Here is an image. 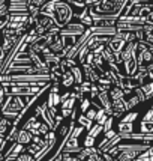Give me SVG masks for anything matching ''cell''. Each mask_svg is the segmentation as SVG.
<instances>
[{"label":"cell","mask_w":153,"mask_h":161,"mask_svg":"<svg viewBox=\"0 0 153 161\" xmlns=\"http://www.w3.org/2000/svg\"><path fill=\"white\" fill-rule=\"evenodd\" d=\"M62 161H63V160H62Z\"/></svg>","instance_id":"16"},{"label":"cell","mask_w":153,"mask_h":161,"mask_svg":"<svg viewBox=\"0 0 153 161\" xmlns=\"http://www.w3.org/2000/svg\"><path fill=\"white\" fill-rule=\"evenodd\" d=\"M9 5L11 0H0V15L9 14Z\"/></svg>","instance_id":"9"},{"label":"cell","mask_w":153,"mask_h":161,"mask_svg":"<svg viewBox=\"0 0 153 161\" xmlns=\"http://www.w3.org/2000/svg\"><path fill=\"white\" fill-rule=\"evenodd\" d=\"M137 131L144 134H153V120H143L140 119L137 124Z\"/></svg>","instance_id":"6"},{"label":"cell","mask_w":153,"mask_h":161,"mask_svg":"<svg viewBox=\"0 0 153 161\" xmlns=\"http://www.w3.org/2000/svg\"><path fill=\"white\" fill-rule=\"evenodd\" d=\"M32 140H33V134L30 133L29 130H26V128H18V133H17V143L18 145H21V146L27 147L30 143H32Z\"/></svg>","instance_id":"3"},{"label":"cell","mask_w":153,"mask_h":161,"mask_svg":"<svg viewBox=\"0 0 153 161\" xmlns=\"http://www.w3.org/2000/svg\"><path fill=\"white\" fill-rule=\"evenodd\" d=\"M150 107H153V101H150Z\"/></svg>","instance_id":"15"},{"label":"cell","mask_w":153,"mask_h":161,"mask_svg":"<svg viewBox=\"0 0 153 161\" xmlns=\"http://www.w3.org/2000/svg\"><path fill=\"white\" fill-rule=\"evenodd\" d=\"M66 2H68V3H69L71 6L74 8V12H75V17H76L78 14H80V12H81L83 9H86V5H84V0H66Z\"/></svg>","instance_id":"7"},{"label":"cell","mask_w":153,"mask_h":161,"mask_svg":"<svg viewBox=\"0 0 153 161\" xmlns=\"http://www.w3.org/2000/svg\"><path fill=\"white\" fill-rule=\"evenodd\" d=\"M101 3V0H84V5L86 8H95Z\"/></svg>","instance_id":"12"},{"label":"cell","mask_w":153,"mask_h":161,"mask_svg":"<svg viewBox=\"0 0 153 161\" xmlns=\"http://www.w3.org/2000/svg\"><path fill=\"white\" fill-rule=\"evenodd\" d=\"M32 98L33 97H29V95H6L3 104L0 107V112H2L3 116L15 120L21 113L27 108V105L30 104Z\"/></svg>","instance_id":"2"},{"label":"cell","mask_w":153,"mask_h":161,"mask_svg":"<svg viewBox=\"0 0 153 161\" xmlns=\"http://www.w3.org/2000/svg\"><path fill=\"white\" fill-rule=\"evenodd\" d=\"M41 12L48 15L59 29H63L65 26H68L71 21L75 20L74 8L71 6L66 0H50L48 3H45L41 8Z\"/></svg>","instance_id":"1"},{"label":"cell","mask_w":153,"mask_h":161,"mask_svg":"<svg viewBox=\"0 0 153 161\" xmlns=\"http://www.w3.org/2000/svg\"><path fill=\"white\" fill-rule=\"evenodd\" d=\"M141 89H143V92H144V95H146L147 103H150V101H153V81H149V83L143 84V86H141Z\"/></svg>","instance_id":"8"},{"label":"cell","mask_w":153,"mask_h":161,"mask_svg":"<svg viewBox=\"0 0 153 161\" xmlns=\"http://www.w3.org/2000/svg\"><path fill=\"white\" fill-rule=\"evenodd\" d=\"M12 126H14V120L2 114V118H0V137L5 139V137L8 136V133L11 131Z\"/></svg>","instance_id":"4"},{"label":"cell","mask_w":153,"mask_h":161,"mask_svg":"<svg viewBox=\"0 0 153 161\" xmlns=\"http://www.w3.org/2000/svg\"><path fill=\"white\" fill-rule=\"evenodd\" d=\"M32 158H33V157H32V155H29L27 152L24 151V152H21V154L15 158V161H32Z\"/></svg>","instance_id":"11"},{"label":"cell","mask_w":153,"mask_h":161,"mask_svg":"<svg viewBox=\"0 0 153 161\" xmlns=\"http://www.w3.org/2000/svg\"><path fill=\"white\" fill-rule=\"evenodd\" d=\"M102 157H104V161H116L114 160V157L110 155L108 152H102Z\"/></svg>","instance_id":"13"},{"label":"cell","mask_w":153,"mask_h":161,"mask_svg":"<svg viewBox=\"0 0 153 161\" xmlns=\"http://www.w3.org/2000/svg\"><path fill=\"white\" fill-rule=\"evenodd\" d=\"M135 161H143V160H141V158H140V157H138V158H137V160H135Z\"/></svg>","instance_id":"14"},{"label":"cell","mask_w":153,"mask_h":161,"mask_svg":"<svg viewBox=\"0 0 153 161\" xmlns=\"http://www.w3.org/2000/svg\"><path fill=\"white\" fill-rule=\"evenodd\" d=\"M108 95H110V99H111V103H116V101H122V99H125V92L122 87H119V86H111L110 87V91H108Z\"/></svg>","instance_id":"5"},{"label":"cell","mask_w":153,"mask_h":161,"mask_svg":"<svg viewBox=\"0 0 153 161\" xmlns=\"http://www.w3.org/2000/svg\"><path fill=\"white\" fill-rule=\"evenodd\" d=\"M8 24H9V14L0 15V32H2L3 29L6 27Z\"/></svg>","instance_id":"10"}]
</instances>
